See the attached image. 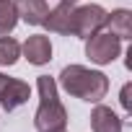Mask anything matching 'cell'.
<instances>
[{"mask_svg":"<svg viewBox=\"0 0 132 132\" xmlns=\"http://www.w3.org/2000/svg\"><path fill=\"white\" fill-rule=\"evenodd\" d=\"M36 88H39V109L34 114L36 132H65V127H68V109L62 106V101L57 96L54 78L39 75Z\"/></svg>","mask_w":132,"mask_h":132,"instance_id":"obj_1","label":"cell"},{"mask_svg":"<svg viewBox=\"0 0 132 132\" xmlns=\"http://www.w3.org/2000/svg\"><path fill=\"white\" fill-rule=\"evenodd\" d=\"M60 86L75 98L98 104L109 91V78L98 70H88L83 65H68L60 73Z\"/></svg>","mask_w":132,"mask_h":132,"instance_id":"obj_2","label":"cell"},{"mask_svg":"<svg viewBox=\"0 0 132 132\" xmlns=\"http://www.w3.org/2000/svg\"><path fill=\"white\" fill-rule=\"evenodd\" d=\"M122 52V39H117L109 31H98L86 39V57L96 65H109L119 57Z\"/></svg>","mask_w":132,"mask_h":132,"instance_id":"obj_3","label":"cell"},{"mask_svg":"<svg viewBox=\"0 0 132 132\" xmlns=\"http://www.w3.org/2000/svg\"><path fill=\"white\" fill-rule=\"evenodd\" d=\"M106 23V11L101 5H80L73 11V36L88 39L98 34Z\"/></svg>","mask_w":132,"mask_h":132,"instance_id":"obj_4","label":"cell"},{"mask_svg":"<svg viewBox=\"0 0 132 132\" xmlns=\"http://www.w3.org/2000/svg\"><path fill=\"white\" fill-rule=\"evenodd\" d=\"M29 96H31L29 83L16 80V78H8L5 86H3V91H0V106H3L5 111H13V109L23 106L29 101Z\"/></svg>","mask_w":132,"mask_h":132,"instance_id":"obj_5","label":"cell"},{"mask_svg":"<svg viewBox=\"0 0 132 132\" xmlns=\"http://www.w3.org/2000/svg\"><path fill=\"white\" fill-rule=\"evenodd\" d=\"M21 52H23V57H26L31 65H47V62L52 60V44H49V39H47L44 34L29 36V39L23 42Z\"/></svg>","mask_w":132,"mask_h":132,"instance_id":"obj_6","label":"cell"},{"mask_svg":"<svg viewBox=\"0 0 132 132\" xmlns=\"http://www.w3.org/2000/svg\"><path fill=\"white\" fill-rule=\"evenodd\" d=\"M13 5L21 21H26L29 26H44V18L49 13L47 0H13Z\"/></svg>","mask_w":132,"mask_h":132,"instance_id":"obj_7","label":"cell"},{"mask_svg":"<svg viewBox=\"0 0 132 132\" xmlns=\"http://www.w3.org/2000/svg\"><path fill=\"white\" fill-rule=\"evenodd\" d=\"M73 11L75 5L70 3H60L57 8H52L44 18V26L54 34H73Z\"/></svg>","mask_w":132,"mask_h":132,"instance_id":"obj_8","label":"cell"},{"mask_svg":"<svg viewBox=\"0 0 132 132\" xmlns=\"http://www.w3.org/2000/svg\"><path fill=\"white\" fill-rule=\"evenodd\" d=\"M104 29L109 34H114L117 39H129L132 36V13L127 8H117L111 13H106V23Z\"/></svg>","mask_w":132,"mask_h":132,"instance_id":"obj_9","label":"cell"},{"mask_svg":"<svg viewBox=\"0 0 132 132\" xmlns=\"http://www.w3.org/2000/svg\"><path fill=\"white\" fill-rule=\"evenodd\" d=\"M91 129L93 132H122V119L109 106H96L91 111Z\"/></svg>","mask_w":132,"mask_h":132,"instance_id":"obj_10","label":"cell"},{"mask_svg":"<svg viewBox=\"0 0 132 132\" xmlns=\"http://www.w3.org/2000/svg\"><path fill=\"white\" fill-rule=\"evenodd\" d=\"M18 23V13L11 0H0V36H8Z\"/></svg>","mask_w":132,"mask_h":132,"instance_id":"obj_11","label":"cell"},{"mask_svg":"<svg viewBox=\"0 0 132 132\" xmlns=\"http://www.w3.org/2000/svg\"><path fill=\"white\" fill-rule=\"evenodd\" d=\"M21 57V44L11 36H0V65H16Z\"/></svg>","mask_w":132,"mask_h":132,"instance_id":"obj_12","label":"cell"},{"mask_svg":"<svg viewBox=\"0 0 132 132\" xmlns=\"http://www.w3.org/2000/svg\"><path fill=\"white\" fill-rule=\"evenodd\" d=\"M129 91H132V86L127 83V86L122 88V98H119V101H122V106H124L127 111H129Z\"/></svg>","mask_w":132,"mask_h":132,"instance_id":"obj_13","label":"cell"},{"mask_svg":"<svg viewBox=\"0 0 132 132\" xmlns=\"http://www.w3.org/2000/svg\"><path fill=\"white\" fill-rule=\"evenodd\" d=\"M5 80H8V75H3V73H0V91H3V86H5Z\"/></svg>","mask_w":132,"mask_h":132,"instance_id":"obj_14","label":"cell"},{"mask_svg":"<svg viewBox=\"0 0 132 132\" xmlns=\"http://www.w3.org/2000/svg\"><path fill=\"white\" fill-rule=\"evenodd\" d=\"M62 3H70V5H75V3H78V0H62Z\"/></svg>","mask_w":132,"mask_h":132,"instance_id":"obj_15","label":"cell"}]
</instances>
